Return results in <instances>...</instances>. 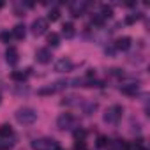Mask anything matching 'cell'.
Instances as JSON below:
<instances>
[{"mask_svg": "<svg viewBox=\"0 0 150 150\" xmlns=\"http://www.w3.org/2000/svg\"><path fill=\"white\" fill-rule=\"evenodd\" d=\"M16 120L20 124H23V125H30V124H34L37 120V111L34 108H28V106L27 108H20L16 111Z\"/></svg>", "mask_w": 150, "mask_h": 150, "instance_id": "1", "label": "cell"}, {"mask_svg": "<svg viewBox=\"0 0 150 150\" xmlns=\"http://www.w3.org/2000/svg\"><path fill=\"white\" fill-rule=\"evenodd\" d=\"M32 148L34 150H57L58 141L53 138H39V139L32 141Z\"/></svg>", "mask_w": 150, "mask_h": 150, "instance_id": "2", "label": "cell"}, {"mask_svg": "<svg viewBox=\"0 0 150 150\" xmlns=\"http://www.w3.org/2000/svg\"><path fill=\"white\" fill-rule=\"evenodd\" d=\"M122 113H124V108H122L120 104H115V106H111V108L104 113V122H108V124H117V122L122 118Z\"/></svg>", "mask_w": 150, "mask_h": 150, "instance_id": "3", "label": "cell"}, {"mask_svg": "<svg viewBox=\"0 0 150 150\" xmlns=\"http://www.w3.org/2000/svg\"><path fill=\"white\" fill-rule=\"evenodd\" d=\"M74 117L71 115V113H64V115H60L58 118H57V125H58V129H62V131H65V129H71V127H74Z\"/></svg>", "mask_w": 150, "mask_h": 150, "instance_id": "4", "label": "cell"}, {"mask_svg": "<svg viewBox=\"0 0 150 150\" xmlns=\"http://www.w3.org/2000/svg\"><path fill=\"white\" fill-rule=\"evenodd\" d=\"M46 30H48V20H44V18L34 20V23H32V34L34 35H42V34H46Z\"/></svg>", "mask_w": 150, "mask_h": 150, "instance_id": "5", "label": "cell"}, {"mask_svg": "<svg viewBox=\"0 0 150 150\" xmlns=\"http://www.w3.org/2000/svg\"><path fill=\"white\" fill-rule=\"evenodd\" d=\"M72 69V62H71V58H60V60H57L55 62V71L57 72H67V71H71Z\"/></svg>", "mask_w": 150, "mask_h": 150, "instance_id": "6", "label": "cell"}, {"mask_svg": "<svg viewBox=\"0 0 150 150\" xmlns=\"http://www.w3.org/2000/svg\"><path fill=\"white\" fill-rule=\"evenodd\" d=\"M35 60H37L39 64H48V62H51V53H50V50H48V48H39V50L35 51Z\"/></svg>", "mask_w": 150, "mask_h": 150, "instance_id": "7", "label": "cell"}, {"mask_svg": "<svg viewBox=\"0 0 150 150\" xmlns=\"http://www.w3.org/2000/svg\"><path fill=\"white\" fill-rule=\"evenodd\" d=\"M6 60H7L9 65H16V64H18L20 55H18V50H16L14 46H9V48H7V51H6Z\"/></svg>", "mask_w": 150, "mask_h": 150, "instance_id": "8", "label": "cell"}, {"mask_svg": "<svg viewBox=\"0 0 150 150\" xmlns=\"http://www.w3.org/2000/svg\"><path fill=\"white\" fill-rule=\"evenodd\" d=\"M87 7H88L87 2H74V4H71V14H72L74 18H78V16L83 14V11H85Z\"/></svg>", "mask_w": 150, "mask_h": 150, "instance_id": "9", "label": "cell"}, {"mask_svg": "<svg viewBox=\"0 0 150 150\" xmlns=\"http://www.w3.org/2000/svg\"><path fill=\"white\" fill-rule=\"evenodd\" d=\"M113 48L118 50V51H127L131 48V37H120V39H117L115 44H113Z\"/></svg>", "mask_w": 150, "mask_h": 150, "instance_id": "10", "label": "cell"}, {"mask_svg": "<svg viewBox=\"0 0 150 150\" xmlns=\"http://www.w3.org/2000/svg\"><path fill=\"white\" fill-rule=\"evenodd\" d=\"M120 92L124 94V96H136L138 92H139V87L136 85V83H125V85H122L120 87Z\"/></svg>", "mask_w": 150, "mask_h": 150, "instance_id": "11", "label": "cell"}, {"mask_svg": "<svg viewBox=\"0 0 150 150\" xmlns=\"http://www.w3.org/2000/svg\"><path fill=\"white\" fill-rule=\"evenodd\" d=\"M27 76H28L27 71H13V72H11V80H14V81H18V83H23V81L27 80Z\"/></svg>", "mask_w": 150, "mask_h": 150, "instance_id": "12", "label": "cell"}, {"mask_svg": "<svg viewBox=\"0 0 150 150\" xmlns=\"http://www.w3.org/2000/svg\"><path fill=\"white\" fill-rule=\"evenodd\" d=\"M13 37H16V39H23L25 37V34H27V30H25V25H16L14 28H13Z\"/></svg>", "mask_w": 150, "mask_h": 150, "instance_id": "13", "label": "cell"}, {"mask_svg": "<svg viewBox=\"0 0 150 150\" xmlns=\"http://www.w3.org/2000/svg\"><path fill=\"white\" fill-rule=\"evenodd\" d=\"M13 136V127L9 124H2L0 125V138H9Z\"/></svg>", "mask_w": 150, "mask_h": 150, "instance_id": "14", "label": "cell"}, {"mask_svg": "<svg viewBox=\"0 0 150 150\" xmlns=\"http://www.w3.org/2000/svg\"><path fill=\"white\" fill-rule=\"evenodd\" d=\"M62 34L69 39V37H72L74 35V25L72 23H64V27H62Z\"/></svg>", "mask_w": 150, "mask_h": 150, "instance_id": "15", "label": "cell"}, {"mask_svg": "<svg viewBox=\"0 0 150 150\" xmlns=\"http://www.w3.org/2000/svg\"><path fill=\"white\" fill-rule=\"evenodd\" d=\"M48 44H50V46H53V48H57V46L60 44V35H58V34H55V32H51V34L48 35Z\"/></svg>", "mask_w": 150, "mask_h": 150, "instance_id": "16", "label": "cell"}, {"mask_svg": "<svg viewBox=\"0 0 150 150\" xmlns=\"http://www.w3.org/2000/svg\"><path fill=\"white\" fill-rule=\"evenodd\" d=\"M101 16H103L104 20L111 18V16H113V9H111L110 6H101Z\"/></svg>", "mask_w": 150, "mask_h": 150, "instance_id": "17", "label": "cell"}, {"mask_svg": "<svg viewBox=\"0 0 150 150\" xmlns=\"http://www.w3.org/2000/svg\"><path fill=\"white\" fill-rule=\"evenodd\" d=\"M74 138H76L78 141H83L87 138V131L85 129H76V131H74Z\"/></svg>", "mask_w": 150, "mask_h": 150, "instance_id": "18", "label": "cell"}, {"mask_svg": "<svg viewBox=\"0 0 150 150\" xmlns=\"http://www.w3.org/2000/svg\"><path fill=\"white\" fill-rule=\"evenodd\" d=\"M58 18H60V11H58V9H51L50 14H48V20H50V21H57Z\"/></svg>", "mask_w": 150, "mask_h": 150, "instance_id": "19", "label": "cell"}, {"mask_svg": "<svg viewBox=\"0 0 150 150\" xmlns=\"http://www.w3.org/2000/svg\"><path fill=\"white\" fill-rule=\"evenodd\" d=\"M92 23L97 25V27H103V25H104V18H103L101 14H94V16H92Z\"/></svg>", "mask_w": 150, "mask_h": 150, "instance_id": "20", "label": "cell"}, {"mask_svg": "<svg viewBox=\"0 0 150 150\" xmlns=\"http://www.w3.org/2000/svg\"><path fill=\"white\" fill-rule=\"evenodd\" d=\"M11 39H13V34L11 32H7V30L0 32V41H2V42H9Z\"/></svg>", "mask_w": 150, "mask_h": 150, "instance_id": "21", "label": "cell"}, {"mask_svg": "<svg viewBox=\"0 0 150 150\" xmlns=\"http://www.w3.org/2000/svg\"><path fill=\"white\" fill-rule=\"evenodd\" d=\"M108 145H110V139L108 138H104V136H99L97 138V146L103 148V146H108Z\"/></svg>", "mask_w": 150, "mask_h": 150, "instance_id": "22", "label": "cell"}, {"mask_svg": "<svg viewBox=\"0 0 150 150\" xmlns=\"http://www.w3.org/2000/svg\"><path fill=\"white\" fill-rule=\"evenodd\" d=\"M136 20H139V14H131V16L125 18V23H127V25H132Z\"/></svg>", "mask_w": 150, "mask_h": 150, "instance_id": "23", "label": "cell"}, {"mask_svg": "<svg viewBox=\"0 0 150 150\" xmlns=\"http://www.w3.org/2000/svg\"><path fill=\"white\" fill-rule=\"evenodd\" d=\"M134 150H146V146L143 145V141H141V139H138V141L134 143Z\"/></svg>", "mask_w": 150, "mask_h": 150, "instance_id": "24", "label": "cell"}, {"mask_svg": "<svg viewBox=\"0 0 150 150\" xmlns=\"http://www.w3.org/2000/svg\"><path fill=\"white\" fill-rule=\"evenodd\" d=\"M74 150H87V146H85L83 141H76V145H74Z\"/></svg>", "mask_w": 150, "mask_h": 150, "instance_id": "25", "label": "cell"}, {"mask_svg": "<svg viewBox=\"0 0 150 150\" xmlns=\"http://www.w3.org/2000/svg\"><path fill=\"white\" fill-rule=\"evenodd\" d=\"M4 7V2H2V0H0V9H2Z\"/></svg>", "mask_w": 150, "mask_h": 150, "instance_id": "26", "label": "cell"}, {"mask_svg": "<svg viewBox=\"0 0 150 150\" xmlns=\"http://www.w3.org/2000/svg\"><path fill=\"white\" fill-rule=\"evenodd\" d=\"M57 150H62V148H60V146H58V148H57Z\"/></svg>", "mask_w": 150, "mask_h": 150, "instance_id": "27", "label": "cell"}]
</instances>
